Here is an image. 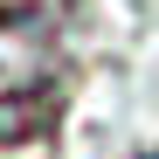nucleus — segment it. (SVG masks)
<instances>
[{
  "mask_svg": "<svg viewBox=\"0 0 159 159\" xmlns=\"http://www.w3.org/2000/svg\"><path fill=\"white\" fill-rule=\"evenodd\" d=\"M48 118H56V97H42L35 83L14 90V97H0V145H21L35 131H48Z\"/></svg>",
  "mask_w": 159,
  "mask_h": 159,
  "instance_id": "1",
  "label": "nucleus"
},
{
  "mask_svg": "<svg viewBox=\"0 0 159 159\" xmlns=\"http://www.w3.org/2000/svg\"><path fill=\"white\" fill-rule=\"evenodd\" d=\"M152 159H159V152H152Z\"/></svg>",
  "mask_w": 159,
  "mask_h": 159,
  "instance_id": "2",
  "label": "nucleus"
}]
</instances>
